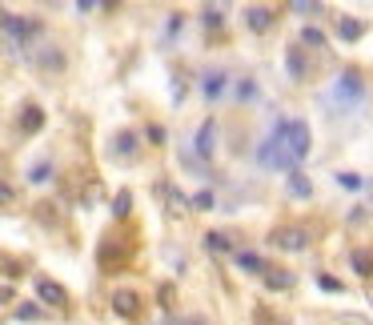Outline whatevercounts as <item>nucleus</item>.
Returning a JSON list of instances; mask_svg holds the SVG:
<instances>
[{
	"label": "nucleus",
	"instance_id": "4468645a",
	"mask_svg": "<svg viewBox=\"0 0 373 325\" xmlns=\"http://www.w3.org/2000/svg\"><path fill=\"white\" fill-rule=\"evenodd\" d=\"M205 245L221 253V249H229V237H225V233H209V237H205Z\"/></svg>",
	"mask_w": 373,
	"mask_h": 325
},
{
	"label": "nucleus",
	"instance_id": "6e6552de",
	"mask_svg": "<svg viewBox=\"0 0 373 325\" xmlns=\"http://www.w3.org/2000/svg\"><path fill=\"white\" fill-rule=\"evenodd\" d=\"M205 93H209V97H221V93H225V73H209V77H205Z\"/></svg>",
	"mask_w": 373,
	"mask_h": 325
},
{
	"label": "nucleus",
	"instance_id": "9b49d317",
	"mask_svg": "<svg viewBox=\"0 0 373 325\" xmlns=\"http://www.w3.org/2000/svg\"><path fill=\"white\" fill-rule=\"evenodd\" d=\"M337 33L345 36V40H357V36H361V24H357V20H337Z\"/></svg>",
	"mask_w": 373,
	"mask_h": 325
},
{
	"label": "nucleus",
	"instance_id": "a211bd4d",
	"mask_svg": "<svg viewBox=\"0 0 373 325\" xmlns=\"http://www.w3.org/2000/svg\"><path fill=\"white\" fill-rule=\"evenodd\" d=\"M205 24H209V29H217V24H221V8H209V13H205Z\"/></svg>",
	"mask_w": 373,
	"mask_h": 325
},
{
	"label": "nucleus",
	"instance_id": "f8f14e48",
	"mask_svg": "<svg viewBox=\"0 0 373 325\" xmlns=\"http://www.w3.org/2000/svg\"><path fill=\"white\" fill-rule=\"evenodd\" d=\"M40 129V109H24V133Z\"/></svg>",
	"mask_w": 373,
	"mask_h": 325
},
{
	"label": "nucleus",
	"instance_id": "39448f33",
	"mask_svg": "<svg viewBox=\"0 0 373 325\" xmlns=\"http://www.w3.org/2000/svg\"><path fill=\"white\" fill-rule=\"evenodd\" d=\"M245 24L257 29V33H265V29L273 24V13H269V8H245Z\"/></svg>",
	"mask_w": 373,
	"mask_h": 325
},
{
	"label": "nucleus",
	"instance_id": "7ed1b4c3",
	"mask_svg": "<svg viewBox=\"0 0 373 325\" xmlns=\"http://www.w3.org/2000/svg\"><path fill=\"white\" fill-rule=\"evenodd\" d=\"M36 293H40V297H45V301H52V305H61V309L68 305V293L61 289V285H56V281H45V277H40V281H36Z\"/></svg>",
	"mask_w": 373,
	"mask_h": 325
},
{
	"label": "nucleus",
	"instance_id": "20e7f679",
	"mask_svg": "<svg viewBox=\"0 0 373 325\" xmlns=\"http://www.w3.org/2000/svg\"><path fill=\"white\" fill-rule=\"evenodd\" d=\"M137 305H141V301H137V293H129V289H116L113 293V309L121 313V317H137Z\"/></svg>",
	"mask_w": 373,
	"mask_h": 325
},
{
	"label": "nucleus",
	"instance_id": "f257e3e1",
	"mask_svg": "<svg viewBox=\"0 0 373 325\" xmlns=\"http://www.w3.org/2000/svg\"><path fill=\"white\" fill-rule=\"evenodd\" d=\"M309 153V125L305 121H293V116H281L265 145H261V165L265 169H297Z\"/></svg>",
	"mask_w": 373,
	"mask_h": 325
},
{
	"label": "nucleus",
	"instance_id": "0eeeda50",
	"mask_svg": "<svg viewBox=\"0 0 373 325\" xmlns=\"http://www.w3.org/2000/svg\"><path fill=\"white\" fill-rule=\"evenodd\" d=\"M237 265H241V269H249V273H269V265H265V261L257 257V253H237Z\"/></svg>",
	"mask_w": 373,
	"mask_h": 325
},
{
	"label": "nucleus",
	"instance_id": "6ab92c4d",
	"mask_svg": "<svg viewBox=\"0 0 373 325\" xmlns=\"http://www.w3.org/2000/svg\"><path fill=\"white\" fill-rule=\"evenodd\" d=\"M321 289H325V293H341V281H333V277H321Z\"/></svg>",
	"mask_w": 373,
	"mask_h": 325
},
{
	"label": "nucleus",
	"instance_id": "f3484780",
	"mask_svg": "<svg viewBox=\"0 0 373 325\" xmlns=\"http://www.w3.org/2000/svg\"><path fill=\"white\" fill-rule=\"evenodd\" d=\"M353 269H357V273H370L373 265H370V257H365V253H353Z\"/></svg>",
	"mask_w": 373,
	"mask_h": 325
},
{
	"label": "nucleus",
	"instance_id": "aec40b11",
	"mask_svg": "<svg viewBox=\"0 0 373 325\" xmlns=\"http://www.w3.org/2000/svg\"><path fill=\"white\" fill-rule=\"evenodd\" d=\"M17 313H20V317H29V322H36V317H40V309H33V305H20Z\"/></svg>",
	"mask_w": 373,
	"mask_h": 325
},
{
	"label": "nucleus",
	"instance_id": "423d86ee",
	"mask_svg": "<svg viewBox=\"0 0 373 325\" xmlns=\"http://www.w3.org/2000/svg\"><path fill=\"white\" fill-rule=\"evenodd\" d=\"M213 141H217V125H213V121H205V125H201V133H197V153H201V157H209Z\"/></svg>",
	"mask_w": 373,
	"mask_h": 325
},
{
	"label": "nucleus",
	"instance_id": "dca6fc26",
	"mask_svg": "<svg viewBox=\"0 0 373 325\" xmlns=\"http://www.w3.org/2000/svg\"><path fill=\"white\" fill-rule=\"evenodd\" d=\"M301 40H305V45H317V49L325 45V36L317 33V29H305V33H301Z\"/></svg>",
	"mask_w": 373,
	"mask_h": 325
},
{
	"label": "nucleus",
	"instance_id": "2eb2a0df",
	"mask_svg": "<svg viewBox=\"0 0 373 325\" xmlns=\"http://www.w3.org/2000/svg\"><path fill=\"white\" fill-rule=\"evenodd\" d=\"M289 189H293V193H297V197H305V193H309V185H305V177H301V173H293Z\"/></svg>",
	"mask_w": 373,
	"mask_h": 325
},
{
	"label": "nucleus",
	"instance_id": "9d476101",
	"mask_svg": "<svg viewBox=\"0 0 373 325\" xmlns=\"http://www.w3.org/2000/svg\"><path fill=\"white\" fill-rule=\"evenodd\" d=\"M165 197H169V205H173V213H185V209H189V197H185V193H177V189H169V185H165Z\"/></svg>",
	"mask_w": 373,
	"mask_h": 325
},
{
	"label": "nucleus",
	"instance_id": "412c9836",
	"mask_svg": "<svg viewBox=\"0 0 373 325\" xmlns=\"http://www.w3.org/2000/svg\"><path fill=\"white\" fill-rule=\"evenodd\" d=\"M341 185H345V189H357V185H361V181H357L353 173H341Z\"/></svg>",
	"mask_w": 373,
	"mask_h": 325
},
{
	"label": "nucleus",
	"instance_id": "1a4fd4ad",
	"mask_svg": "<svg viewBox=\"0 0 373 325\" xmlns=\"http://www.w3.org/2000/svg\"><path fill=\"white\" fill-rule=\"evenodd\" d=\"M265 285H269V289H289L293 277H289V273H281V269H277V273L269 269V273H265Z\"/></svg>",
	"mask_w": 373,
	"mask_h": 325
},
{
	"label": "nucleus",
	"instance_id": "ddd939ff",
	"mask_svg": "<svg viewBox=\"0 0 373 325\" xmlns=\"http://www.w3.org/2000/svg\"><path fill=\"white\" fill-rule=\"evenodd\" d=\"M116 153H121V157H132V133H121V137H116Z\"/></svg>",
	"mask_w": 373,
	"mask_h": 325
},
{
	"label": "nucleus",
	"instance_id": "f03ea898",
	"mask_svg": "<svg viewBox=\"0 0 373 325\" xmlns=\"http://www.w3.org/2000/svg\"><path fill=\"white\" fill-rule=\"evenodd\" d=\"M305 241H309V233L305 229H277L273 233V245H281V249H305Z\"/></svg>",
	"mask_w": 373,
	"mask_h": 325
}]
</instances>
